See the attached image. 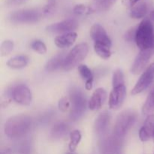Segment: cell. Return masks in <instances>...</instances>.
<instances>
[{
    "label": "cell",
    "mask_w": 154,
    "mask_h": 154,
    "mask_svg": "<svg viewBox=\"0 0 154 154\" xmlns=\"http://www.w3.org/2000/svg\"><path fill=\"white\" fill-rule=\"evenodd\" d=\"M32 124V120L29 116L24 114L14 116L9 118L5 124V133L9 138H20L29 131Z\"/></svg>",
    "instance_id": "cell-1"
},
{
    "label": "cell",
    "mask_w": 154,
    "mask_h": 154,
    "mask_svg": "<svg viewBox=\"0 0 154 154\" xmlns=\"http://www.w3.org/2000/svg\"><path fill=\"white\" fill-rule=\"evenodd\" d=\"M135 41L141 51L154 48L153 26L149 20H144L139 24L136 29Z\"/></svg>",
    "instance_id": "cell-2"
},
{
    "label": "cell",
    "mask_w": 154,
    "mask_h": 154,
    "mask_svg": "<svg viewBox=\"0 0 154 154\" xmlns=\"http://www.w3.org/2000/svg\"><path fill=\"white\" fill-rule=\"evenodd\" d=\"M137 119V114L132 110H126L117 117L114 128V135L122 138L132 128Z\"/></svg>",
    "instance_id": "cell-3"
},
{
    "label": "cell",
    "mask_w": 154,
    "mask_h": 154,
    "mask_svg": "<svg viewBox=\"0 0 154 154\" xmlns=\"http://www.w3.org/2000/svg\"><path fill=\"white\" fill-rule=\"evenodd\" d=\"M88 45L86 43H81L76 45L65 58L63 69L67 72L72 70L86 58L88 54Z\"/></svg>",
    "instance_id": "cell-4"
},
{
    "label": "cell",
    "mask_w": 154,
    "mask_h": 154,
    "mask_svg": "<svg viewBox=\"0 0 154 154\" xmlns=\"http://www.w3.org/2000/svg\"><path fill=\"white\" fill-rule=\"evenodd\" d=\"M70 101L72 105L70 117L72 120L75 121L81 118L85 112L87 101L82 91L75 87H73L70 91Z\"/></svg>",
    "instance_id": "cell-5"
},
{
    "label": "cell",
    "mask_w": 154,
    "mask_h": 154,
    "mask_svg": "<svg viewBox=\"0 0 154 154\" xmlns=\"http://www.w3.org/2000/svg\"><path fill=\"white\" fill-rule=\"evenodd\" d=\"M42 11L38 9H21L11 14L10 20L15 23H35L42 17Z\"/></svg>",
    "instance_id": "cell-6"
},
{
    "label": "cell",
    "mask_w": 154,
    "mask_h": 154,
    "mask_svg": "<svg viewBox=\"0 0 154 154\" xmlns=\"http://www.w3.org/2000/svg\"><path fill=\"white\" fill-rule=\"evenodd\" d=\"M154 80V63L147 68L145 71L140 77L139 80L136 83L135 87L132 90V95H137L142 93L143 91L148 88Z\"/></svg>",
    "instance_id": "cell-7"
},
{
    "label": "cell",
    "mask_w": 154,
    "mask_h": 154,
    "mask_svg": "<svg viewBox=\"0 0 154 154\" xmlns=\"http://www.w3.org/2000/svg\"><path fill=\"white\" fill-rule=\"evenodd\" d=\"M154 54V48H150V49L143 50L140 51L139 54L135 59L132 68H131V72L134 75H138L141 73L146 66L148 63L149 60Z\"/></svg>",
    "instance_id": "cell-8"
},
{
    "label": "cell",
    "mask_w": 154,
    "mask_h": 154,
    "mask_svg": "<svg viewBox=\"0 0 154 154\" xmlns=\"http://www.w3.org/2000/svg\"><path fill=\"white\" fill-rule=\"evenodd\" d=\"M11 96L15 102L22 105H29L32 102V93L28 87L20 84L12 90Z\"/></svg>",
    "instance_id": "cell-9"
},
{
    "label": "cell",
    "mask_w": 154,
    "mask_h": 154,
    "mask_svg": "<svg viewBox=\"0 0 154 154\" xmlns=\"http://www.w3.org/2000/svg\"><path fill=\"white\" fill-rule=\"evenodd\" d=\"M78 26V23L75 19H67L61 22L55 23L47 26V31L51 33L71 32L76 29Z\"/></svg>",
    "instance_id": "cell-10"
},
{
    "label": "cell",
    "mask_w": 154,
    "mask_h": 154,
    "mask_svg": "<svg viewBox=\"0 0 154 154\" xmlns=\"http://www.w3.org/2000/svg\"><path fill=\"white\" fill-rule=\"evenodd\" d=\"M90 35L94 41V44H99L111 48V38L108 35L105 29L100 24L96 23L92 26L90 29Z\"/></svg>",
    "instance_id": "cell-11"
},
{
    "label": "cell",
    "mask_w": 154,
    "mask_h": 154,
    "mask_svg": "<svg viewBox=\"0 0 154 154\" xmlns=\"http://www.w3.org/2000/svg\"><path fill=\"white\" fill-rule=\"evenodd\" d=\"M126 96V88L125 85L113 87L109 96V107L111 109H117L123 105Z\"/></svg>",
    "instance_id": "cell-12"
},
{
    "label": "cell",
    "mask_w": 154,
    "mask_h": 154,
    "mask_svg": "<svg viewBox=\"0 0 154 154\" xmlns=\"http://www.w3.org/2000/svg\"><path fill=\"white\" fill-rule=\"evenodd\" d=\"M121 139L116 135L107 137L101 144L102 154H117L121 147Z\"/></svg>",
    "instance_id": "cell-13"
},
{
    "label": "cell",
    "mask_w": 154,
    "mask_h": 154,
    "mask_svg": "<svg viewBox=\"0 0 154 154\" xmlns=\"http://www.w3.org/2000/svg\"><path fill=\"white\" fill-rule=\"evenodd\" d=\"M107 93L103 88H98L94 91L88 103V107L92 111H97L105 102Z\"/></svg>",
    "instance_id": "cell-14"
},
{
    "label": "cell",
    "mask_w": 154,
    "mask_h": 154,
    "mask_svg": "<svg viewBox=\"0 0 154 154\" xmlns=\"http://www.w3.org/2000/svg\"><path fill=\"white\" fill-rule=\"evenodd\" d=\"M154 133V114L149 115L139 130V138L141 141H147L153 138Z\"/></svg>",
    "instance_id": "cell-15"
},
{
    "label": "cell",
    "mask_w": 154,
    "mask_h": 154,
    "mask_svg": "<svg viewBox=\"0 0 154 154\" xmlns=\"http://www.w3.org/2000/svg\"><path fill=\"white\" fill-rule=\"evenodd\" d=\"M77 33L75 32L66 33L56 37L55 45L60 48H67L72 46L77 39Z\"/></svg>",
    "instance_id": "cell-16"
},
{
    "label": "cell",
    "mask_w": 154,
    "mask_h": 154,
    "mask_svg": "<svg viewBox=\"0 0 154 154\" xmlns=\"http://www.w3.org/2000/svg\"><path fill=\"white\" fill-rule=\"evenodd\" d=\"M110 115L108 113L103 112L99 114L96 118L94 124V129L98 135H102L106 132L109 125Z\"/></svg>",
    "instance_id": "cell-17"
},
{
    "label": "cell",
    "mask_w": 154,
    "mask_h": 154,
    "mask_svg": "<svg viewBox=\"0 0 154 154\" xmlns=\"http://www.w3.org/2000/svg\"><path fill=\"white\" fill-rule=\"evenodd\" d=\"M65 58H66V57H65L64 53L57 54L47 63L46 66H45V69L48 72H54V71L60 69V67L63 68Z\"/></svg>",
    "instance_id": "cell-18"
},
{
    "label": "cell",
    "mask_w": 154,
    "mask_h": 154,
    "mask_svg": "<svg viewBox=\"0 0 154 154\" xmlns=\"http://www.w3.org/2000/svg\"><path fill=\"white\" fill-rule=\"evenodd\" d=\"M69 131V126L63 122H59L53 126L51 131V137L54 140H59L63 138Z\"/></svg>",
    "instance_id": "cell-19"
},
{
    "label": "cell",
    "mask_w": 154,
    "mask_h": 154,
    "mask_svg": "<svg viewBox=\"0 0 154 154\" xmlns=\"http://www.w3.org/2000/svg\"><path fill=\"white\" fill-rule=\"evenodd\" d=\"M148 11V5L145 2H140L131 8L129 15L133 19L143 18Z\"/></svg>",
    "instance_id": "cell-20"
},
{
    "label": "cell",
    "mask_w": 154,
    "mask_h": 154,
    "mask_svg": "<svg viewBox=\"0 0 154 154\" xmlns=\"http://www.w3.org/2000/svg\"><path fill=\"white\" fill-rule=\"evenodd\" d=\"M78 72L81 78L86 81L85 88L87 90H91L93 84V75L92 71L86 65H81L78 67Z\"/></svg>",
    "instance_id": "cell-21"
},
{
    "label": "cell",
    "mask_w": 154,
    "mask_h": 154,
    "mask_svg": "<svg viewBox=\"0 0 154 154\" xmlns=\"http://www.w3.org/2000/svg\"><path fill=\"white\" fill-rule=\"evenodd\" d=\"M29 63L28 57L26 56L20 55L16 56L14 57H12L8 61L7 66L11 69H22L26 67Z\"/></svg>",
    "instance_id": "cell-22"
},
{
    "label": "cell",
    "mask_w": 154,
    "mask_h": 154,
    "mask_svg": "<svg viewBox=\"0 0 154 154\" xmlns=\"http://www.w3.org/2000/svg\"><path fill=\"white\" fill-rule=\"evenodd\" d=\"M142 113L146 115H151L154 113V87L149 93L145 103L143 105Z\"/></svg>",
    "instance_id": "cell-23"
},
{
    "label": "cell",
    "mask_w": 154,
    "mask_h": 154,
    "mask_svg": "<svg viewBox=\"0 0 154 154\" xmlns=\"http://www.w3.org/2000/svg\"><path fill=\"white\" fill-rule=\"evenodd\" d=\"M115 2L116 0H96V3L93 6V8L94 11H105L112 7Z\"/></svg>",
    "instance_id": "cell-24"
},
{
    "label": "cell",
    "mask_w": 154,
    "mask_h": 154,
    "mask_svg": "<svg viewBox=\"0 0 154 154\" xmlns=\"http://www.w3.org/2000/svg\"><path fill=\"white\" fill-rule=\"evenodd\" d=\"M94 51L99 57L102 59L110 58L111 56V51L109 47L105 46V45H99V44H94Z\"/></svg>",
    "instance_id": "cell-25"
},
{
    "label": "cell",
    "mask_w": 154,
    "mask_h": 154,
    "mask_svg": "<svg viewBox=\"0 0 154 154\" xmlns=\"http://www.w3.org/2000/svg\"><path fill=\"white\" fill-rule=\"evenodd\" d=\"M81 140V134L80 131L74 130L70 133V142H69V150L72 152L75 151L78 147Z\"/></svg>",
    "instance_id": "cell-26"
},
{
    "label": "cell",
    "mask_w": 154,
    "mask_h": 154,
    "mask_svg": "<svg viewBox=\"0 0 154 154\" xmlns=\"http://www.w3.org/2000/svg\"><path fill=\"white\" fill-rule=\"evenodd\" d=\"M73 12L76 14L79 15H84V14H90L93 13L94 10H93V7L90 6H87L85 5L79 4L77 5L74 7Z\"/></svg>",
    "instance_id": "cell-27"
},
{
    "label": "cell",
    "mask_w": 154,
    "mask_h": 154,
    "mask_svg": "<svg viewBox=\"0 0 154 154\" xmlns=\"http://www.w3.org/2000/svg\"><path fill=\"white\" fill-rule=\"evenodd\" d=\"M113 87H119L121 85H125L124 84V75H123V72L120 69L116 70L113 75L112 79Z\"/></svg>",
    "instance_id": "cell-28"
},
{
    "label": "cell",
    "mask_w": 154,
    "mask_h": 154,
    "mask_svg": "<svg viewBox=\"0 0 154 154\" xmlns=\"http://www.w3.org/2000/svg\"><path fill=\"white\" fill-rule=\"evenodd\" d=\"M56 8L55 0H48L47 3L42 8V14L45 17H48L53 14Z\"/></svg>",
    "instance_id": "cell-29"
},
{
    "label": "cell",
    "mask_w": 154,
    "mask_h": 154,
    "mask_svg": "<svg viewBox=\"0 0 154 154\" xmlns=\"http://www.w3.org/2000/svg\"><path fill=\"white\" fill-rule=\"evenodd\" d=\"M14 49V43L11 40H6L3 42L2 44L0 51H1L2 56H7L13 51Z\"/></svg>",
    "instance_id": "cell-30"
},
{
    "label": "cell",
    "mask_w": 154,
    "mask_h": 154,
    "mask_svg": "<svg viewBox=\"0 0 154 154\" xmlns=\"http://www.w3.org/2000/svg\"><path fill=\"white\" fill-rule=\"evenodd\" d=\"M31 48L35 51L40 54H45L47 52V47L43 42L40 40H35L31 44Z\"/></svg>",
    "instance_id": "cell-31"
},
{
    "label": "cell",
    "mask_w": 154,
    "mask_h": 154,
    "mask_svg": "<svg viewBox=\"0 0 154 154\" xmlns=\"http://www.w3.org/2000/svg\"><path fill=\"white\" fill-rule=\"evenodd\" d=\"M58 107L62 111H66L70 107V101L67 97H63L59 101Z\"/></svg>",
    "instance_id": "cell-32"
},
{
    "label": "cell",
    "mask_w": 154,
    "mask_h": 154,
    "mask_svg": "<svg viewBox=\"0 0 154 154\" xmlns=\"http://www.w3.org/2000/svg\"><path fill=\"white\" fill-rule=\"evenodd\" d=\"M137 29H131L130 30L127 32L125 35V39L128 42H132V40H135V33H136Z\"/></svg>",
    "instance_id": "cell-33"
},
{
    "label": "cell",
    "mask_w": 154,
    "mask_h": 154,
    "mask_svg": "<svg viewBox=\"0 0 154 154\" xmlns=\"http://www.w3.org/2000/svg\"><path fill=\"white\" fill-rule=\"evenodd\" d=\"M141 1V0H122V3L126 8H133L135 5H137Z\"/></svg>",
    "instance_id": "cell-34"
},
{
    "label": "cell",
    "mask_w": 154,
    "mask_h": 154,
    "mask_svg": "<svg viewBox=\"0 0 154 154\" xmlns=\"http://www.w3.org/2000/svg\"><path fill=\"white\" fill-rule=\"evenodd\" d=\"M28 0H7V4L11 6H17L26 3Z\"/></svg>",
    "instance_id": "cell-35"
},
{
    "label": "cell",
    "mask_w": 154,
    "mask_h": 154,
    "mask_svg": "<svg viewBox=\"0 0 154 154\" xmlns=\"http://www.w3.org/2000/svg\"><path fill=\"white\" fill-rule=\"evenodd\" d=\"M1 154H11V149L8 148V147H5V148L2 149Z\"/></svg>",
    "instance_id": "cell-36"
},
{
    "label": "cell",
    "mask_w": 154,
    "mask_h": 154,
    "mask_svg": "<svg viewBox=\"0 0 154 154\" xmlns=\"http://www.w3.org/2000/svg\"><path fill=\"white\" fill-rule=\"evenodd\" d=\"M150 20H152L154 21V10L152 11L150 13Z\"/></svg>",
    "instance_id": "cell-37"
},
{
    "label": "cell",
    "mask_w": 154,
    "mask_h": 154,
    "mask_svg": "<svg viewBox=\"0 0 154 154\" xmlns=\"http://www.w3.org/2000/svg\"><path fill=\"white\" fill-rule=\"evenodd\" d=\"M153 140H154V133H153Z\"/></svg>",
    "instance_id": "cell-38"
},
{
    "label": "cell",
    "mask_w": 154,
    "mask_h": 154,
    "mask_svg": "<svg viewBox=\"0 0 154 154\" xmlns=\"http://www.w3.org/2000/svg\"><path fill=\"white\" fill-rule=\"evenodd\" d=\"M68 154H72V153H68Z\"/></svg>",
    "instance_id": "cell-39"
}]
</instances>
